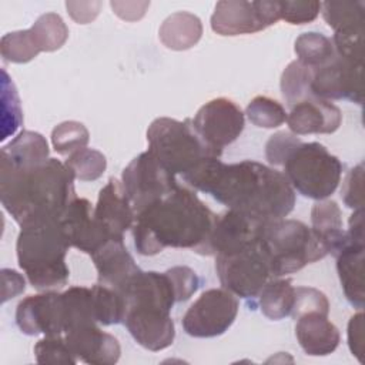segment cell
Returning a JSON list of instances; mask_svg holds the SVG:
<instances>
[{
	"mask_svg": "<svg viewBox=\"0 0 365 365\" xmlns=\"http://www.w3.org/2000/svg\"><path fill=\"white\" fill-rule=\"evenodd\" d=\"M202 36L201 20L188 11H177L168 16L158 30L160 41L170 50L182 51L194 47Z\"/></svg>",
	"mask_w": 365,
	"mask_h": 365,
	"instance_id": "cell-25",
	"label": "cell"
},
{
	"mask_svg": "<svg viewBox=\"0 0 365 365\" xmlns=\"http://www.w3.org/2000/svg\"><path fill=\"white\" fill-rule=\"evenodd\" d=\"M70 247L58 218L24 227L16 242L19 267L38 291L63 287L70 277L66 264Z\"/></svg>",
	"mask_w": 365,
	"mask_h": 365,
	"instance_id": "cell-5",
	"label": "cell"
},
{
	"mask_svg": "<svg viewBox=\"0 0 365 365\" xmlns=\"http://www.w3.org/2000/svg\"><path fill=\"white\" fill-rule=\"evenodd\" d=\"M16 324L26 335H63L61 292L46 291L21 299L16 309Z\"/></svg>",
	"mask_w": 365,
	"mask_h": 365,
	"instance_id": "cell-15",
	"label": "cell"
},
{
	"mask_svg": "<svg viewBox=\"0 0 365 365\" xmlns=\"http://www.w3.org/2000/svg\"><path fill=\"white\" fill-rule=\"evenodd\" d=\"M70 351L77 359L91 365H114L121 348L115 336L101 331L97 324L73 328L64 334Z\"/></svg>",
	"mask_w": 365,
	"mask_h": 365,
	"instance_id": "cell-18",
	"label": "cell"
},
{
	"mask_svg": "<svg viewBox=\"0 0 365 365\" xmlns=\"http://www.w3.org/2000/svg\"><path fill=\"white\" fill-rule=\"evenodd\" d=\"M279 13V1L224 0L215 4L211 29L220 36L251 34L275 24Z\"/></svg>",
	"mask_w": 365,
	"mask_h": 365,
	"instance_id": "cell-12",
	"label": "cell"
},
{
	"mask_svg": "<svg viewBox=\"0 0 365 365\" xmlns=\"http://www.w3.org/2000/svg\"><path fill=\"white\" fill-rule=\"evenodd\" d=\"M362 68L364 64L339 58L328 64L311 68V93L322 100H349L362 104Z\"/></svg>",
	"mask_w": 365,
	"mask_h": 365,
	"instance_id": "cell-14",
	"label": "cell"
},
{
	"mask_svg": "<svg viewBox=\"0 0 365 365\" xmlns=\"http://www.w3.org/2000/svg\"><path fill=\"white\" fill-rule=\"evenodd\" d=\"M215 269L224 289L241 298H255L272 278L258 240L245 248L215 255Z\"/></svg>",
	"mask_w": 365,
	"mask_h": 365,
	"instance_id": "cell-9",
	"label": "cell"
},
{
	"mask_svg": "<svg viewBox=\"0 0 365 365\" xmlns=\"http://www.w3.org/2000/svg\"><path fill=\"white\" fill-rule=\"evenodd\" d=\"M215 220L217 214L192 190L178 184L135 215L134 247L141 255H155L167 247L204 255Z\"/></svg>",
	"mask_w": 365,
	"mask_h": 365,
	"instance_id": "cell-2",
	"label": "cell"
},
{
	"mask_svg": "<svg viewBox=\"0 0 365 365\" xmlns=\"http://www.w3.org/2000/svg\"><path fill=\"white\" fill-rule=\"evenodd\" d=\"M0 158L14 167H34L50 158L48 144L40 133L24 130L1 148Z\"/></svg>",
	"mask_w": 365,
	"mask_h": 365,
	"instance_id": "cell-26",
	"label": "cell"
},
{
	"mask_svg": "<svg viewBox=\"0 0 365 365\" xmlns=\"http://www.w3.org/2000/svg\"><path fill=\"white\" fill-rule=\"evenodd\" d=\"M121 295L125 302L123 322L135 342L148 351L168 348L175 336L170 312L177 295L167 271H140Z\"/></svg>",
	"mask_w": 365,
	"mask_h": 365,
	"instance_id": "cell-4",
	"label": "cell"
},
{
	"mask_svg": "<svg viewBox=\"0 0 365 365\" xmlns=\"http://www.w3.org/2000/svg\"><path fill=\"white\" fill-rule=\"evenodd\" d=\"M307 312L329 314V302L327 295L312 287H297L294 291V305L291 315L294 319Z\"/></svg>",
	"mask_w": 365,
	"mask_h": 365,
	"instance_id": "cell-39",
	"label": "cell"
},
{
	"mask_svg": "<svg viewBox=\"0 0 365 365\" xmlns=\"http://www.w3.org/2000/svg\"><path fill=\"white\" fill-rule=\"evenodd\" d=\"M121 182L135 215L178 185L175 175L170 173L148 150L131 160V163L123 170Z\"/></svg>",
	"mask_w": 365,
	"mask_h": 365,
	"instance_id": "cell-10",
	"label": "cell"
},
{
	"mask_svg": "<svg viewBox=\"0 0 365 365\" xmlns=\"http://www.w3.org/2000/svg\"><path fill=\"white\" fill-rule=\"evenodd\" d=\"M341 121L342 113L339 107L315 96L292 106L287 115L288 127L295 135L331 134L339 128Z\"/></svg>",
	"mask_w": 365,
	"mask_h": 365,
	"instance_id": "cell-20",
	"label": "cell"
},
{
	"mask_svg": "<svg viewBox=\"0 0 365 365\" xmlns=\"http://www.w3.org/2000/svg\"><path fill=\"white\" fill-rule=\"evenodd\" d=\"M88 140V130L80 121H63L51 131V144L56 153L61 155H70L87 147Z\"/></svg>",
	"mask_w": 365,
	"mask_h": 365,
	"instance_id": "cell-35",
	"label": "cell"
},
{
	"mask_svg": "<svg viewBox=\"0 0 365 365\" xmlns=\"http://www.w3.org/2000/svg\"><path fill=\"white\" fill-rule=\"evenodd\" d=\"M101 3L100 1H87V3H74V1H67L66 7L68 10V14L74 21L78 24H87L91 20H94L98 14Z\"/></svg>",
	"mask_w": 365,
	"mask_h": 365,
	"instance_id": "cell-45",
	"label": "cell"
},
{
	"mask_svg": "<svg viewBox=\"0 0 365 365\" xmlns=\"http://www.w3.org/2000/svg\"><path fill=\"white\" fill-rule=\"evenodd\" d=\"M238 301L224 288L204 291L182 317L185 334L194 338H214L222 335L235 321Z\"/></svg>",
	"mask_w": 365,
	"mask_h": 365,
	"instance_id": "cell-11",
	"label": "cell"
},
{
	"mask_svg": "<svg viewBox=\"0 0 365 365\" xmlns=\"http://www.w3.org/2000/svg\"><path fill=\"white\" fill-rule=\"evenodd\" d=\"M74 174L57 158L34 167H14L0 158V200L21 227L56 220L77 197Z\"/></svg>",
	"mask_w": 365,
	"mask_h": 365,
	"instance_id": "cell-3",
	"label": "cell"
},
{
	"mask_svg": "<svg viewBox=\"0 0 365 365\" xmlns=\"http://www.w3.org/2000/svg\"><path fill=\"white\" fill-rule=\"evenodd\" d=\"M349 238V237H348ZM341 287L349 304L364 307V241L351 240L335 255Z\"/></svg>",
	"mask_w": 365,
	"mask_h": 365,
	"instance_id": "cell-23",
	"label": "cell"
},
{
	"mask_svg": "<svg viewBox=\"0 0 365 365\" xmlns=\"http://www.w3.org/2000/svg\"><path fill=\"white\" fill-rule=\"evenodd\" d=\"M64 164L70 168L74 177L80 181L98 180L107 167V160L103 153L94 148H81L67 157Z\"/></svg>",
	"mask_w": 365,
	"mask_h": 365,
	"instance_id": "cell-34",
	"label": "cell"
},
{
	"mask_svg": "<svg viewBox=\"0 0 365 365\" xmlns=\"http://www.w3.org/2000/svg\"><path fill=\"white\" fill-rule=\"evenodd\" d=\"M281 165L294 190L312 200H325L341 181L342 164L319 143H295Z\"/></svg>",
	"mask_w": 365,
	"mask_h": 365,
	"instance_id": "cell-8",
	"label": "cell"
},
{
	"mask_svg": "<svg viewBox=\"0 0 365 365\" xmlns=\"http://www.w3.org/2000/svg\"><path fill=\"white\" fill-rule=\"evenodd\" d=\"M58 221L70 245L90 257L113 237L94 217V208L86 198L76 197L61 212Z\"/></svg>",
	"mask_w": 365,
	"mask_h": 365,
	"instance_id": "cell-17",
	"label": "cell"
},
{
	"mask_svg": "<svg viewBox=\"0 0 365 365\" xmlns=\"http://www.w3.org/2000/svg\"><path fill=\"white\" fill-rule=\"evenodd\" d=\"M94 318L101 325L120 324L124 319L125 302L123 295L103 284L91 287Z\"/></svg>",
	"mask_w": 365,
	"mask_h": 365,
	"instance_id": "cell-30",
	"label": "cell"
},
{
	"mask_svg": "<svg viewBox=\"0 0 365 365\" xmlns=\"http://www.w3.org/2000/svg\"><path fill=\"white\" fill-rule=\"evenodd\" d=\"M294 291L291 279L272 278L269 279L259 292V308L261 312L272 319L278 321L291 315L294 305Z\"/></svg>",
	"mask_w": 365,
	"mask_h": 365,
	"instance_id": "cell-27",
	"label": "cell"
},
{
	"mask_svg": "<svg viewBox=\"0 0 365 365\" xmlns=\"http://www.w3.org/2000/svg\"><path fill=\"white\" fill-rule=\"evenodd\" d=\"M264 224L235 210L217 215L204 255H224L245 248L259 238Z\"/></svg>",
	"mask_w": 365,
	"mask_h": 365,
	"instance_id": "cell-16",
	"label": "cell"
},
{
	"mask_svg": "<svg viewBox=\"0 0 365 365\" xmlns=\"http://www.w3.org/2000/svg\"><path fill=\"white\" fill-rule=\"evenodd\" d=\"M167 274L170 275L175 294L177 301L184 302L190 299V297L200 287V278L194 269L185 265H178L167 269Z\"/></svg>",
	"mask_w": 365,
	"mask_h": 365,
	"instance_id": "cell-41",
	"label": "cell"
},
{
	"mask_svg": "<svg viewBox=\"0 0 365 365\" xmlns=\"http://www.w3.org/2000/svg\"><path fill=\"white\" fill-rule=\"evenodd\" d=\"M34 355L38 364H77L78 361L70 351L64 335H44L34 345Z\"/></svg>",
	"mask_w": 365,
	"mask_h": 365,
	"instance_id": "cell-37",
	"label": "cell"
},
{
	"mask_svg": "<svg viewBox=\"0 0 365 365\" xmlns=\"http://www.w3.org/2000/svg\"><path fill=\"white\" fill-rule=\"evenodd\" d=\"M281 20L289 24H307L317 19L321 10L319 1H279Z\"/></svg>",
	"mask_w": 365,
	"mask_h": 365,
	"instance_id": "cell-40",
	"label": "cell"
},
{
	"mask_svg": "<svg viewBox=\"0 0 365 365\" xmlns=\"http://www.w3.org/2000/svg\"><path fill=\"white\" fill-rule=\"evenodd\" d=\"M30 31L40 51H56L68 38V29L57 13L41 14L30 27Z\"/></svg>",
	"mask_w": 365,
	"mask_h": 365,
	"instance_id": "cell-31",
	"label": "cell"
},
{
	"mask_svg": "<svg viewBox=\"0 0 365 365\" xmlns=\"http://www.w3.org/2000/svg\"><path fill=\"white\" fill-rule=\"evenodd\" d=\"M1 279H3V302L16 297L17 294L23 292L26 288L24 278L14 269H1Z\"/></svg>",
	"mask_w": 365,
	"mask_h": 365,
	"instance_id": "cell-46",
	"label": "cell"
},
{
	"mask_svg": "<svg viewBox=\"0 0 365 365\" xmlns=\"http://www.w3.org/2000/svg\"><path fill=\"white\" fill-rule=\"evenodd\" d=\"M259 247L272 278L297 272L328 255L314 231L297 220H275L262 225Z\"/></svg>",
	"mask_w": 365,
	"mask_h": 365,
	"instance_id": "cell-6",
	"label": "cell"
},
{
	"mask_svg": "<svg viewBox=\"0 0 365 365\" xmlns=\"http://www.w3.org/2000/svg\"><path fill=\"white\" fill-rule=\"evenodd\" d=\"M298 141L299 138L288 131H278L271 135L265 144V157L268 163L272 165H281L289 148Z\"/></svg>",
	"mask_w": 365,
	"mask_h": 365,
	"instance_id": "cell-43",
	"label": "cell"
},
{
	"mask_svg": "<svg viewBox=\"0 0 365 365\" xmlns=\"http://www.w3.org/2000/svg\"><path fill=\"white\" fill-rule=\"evenodd\" d=\"M312 231L328 254L335 255L349 241L342 227V212L332 200H319L311 210Z\"/></svg>",
	"mask_w": 365,
	"mask_h": 365,
	"instance_id": "cell-24",
	"label": "cell"
},
{
	"mask_svg": "<svg viewBox=\"0 0 365 365\" xmlns=\"http://www.w3.org/2000/svg\"><path fill=\"white\" fill-rule=\"evenodd\" d=\"M332 44L339 58L364 64V27L335 31Z\"/></svg>",
	"mask_w": 365,
	"mask_h": 365,
	"instance_id": "cell-38",
	"label": "cell"
},
{
	"mask_svg": "<svg viewBox=\"0 0 365 365\" xmlns=\"http://www.w3.org/2000/svg\"><path fill=\"white\" fill-rule=\"evenodd\" d=\"M295 321V335L307 355L325 356L338 348L339 331L328 319V314L307 312Z\"/></svg>",
	"mask_w": 365,
	"mask_h": 365,
	"instance_id": "cell-22",
	"label": "cell"
},
{
	"mask_svg": "<svg viewBox=\"0 0 365 365\" xmlns=\"http://www.w3.org/2000/svg\"><path fill=\"white\" fill-rule=\"evenodd\" d=\"M322 17L334 31L364 27L365 3L355 1H324L321 3Z\"/></svg>",
	"mask_w": 365,
	"mask_h": 365,
	"instance_id": "cell-29",
	"label": "cell"
},
{
	"mask_svg": "<svg viewBox=\"0 0 365 365\" xmlns=\"http://www.w3.org/2000/svg\"><path fill=\"white\" fill-rule=\"evenodd\" d=\"M0 53L4 61L20 64L31 61L41 51L29 29L4 34L0 41Z\"/></svg>",
	"mask_w": 365,
	"mask_h": 365,
	"instance_id": "cell-33",
	"label": "cell"
},
{
	"mask_svg": "<svg viewBox=\"0 0 365 365\" xmlns=\"http://www.w3.org/2000/svg\"><path fill=\"white\" fill-rule=\"evenodd\" d=\"M98 284L110 287L120 294L141 271L124 245V238L106 241L93 255Z\"/></svg>",
	"mask_w": 365,
	"mask_h": 365,
	"instance_id": "cell-19",
	"label": "cell"
},
{
	"mask_svg": "<svg viewBox=\"0 0 365 365\" xmlns=\"http://www.w3.org/2000/svg\"><path fill=\"white\" fill-rule=\"evenodd\" d=\"M245 114L254 125L261 128H275L287 121L285 108L277 100L265 96L254 97L247 106Z\"/></svg>",
	"mask_w": 365,
	"mask_h": 365,
	"instance_id": "cell-36",
	"label": "cell"
},
{
	"mask_svg": "<svg viewBox=\"0 0 365 365\" xmlns=\"http://www.w3.org/2000/svg\"><path fill=\"white\" fill-rule=\"evenodd\" d=\"M147 141L148 151L174 175L185 177L207 158L220 157L200 138L190 118H155L147 130Z\"/></svg>",
	"mask_w": 365,
	"mask_h": 365,
	"instance_id": "cell-7",
	"label": "cell"
},
{
	"mask_svg": "<svg viewBox=\"0 0 365 365\" xmlns=\"http://www.w3.org/2000/svg\"><path fill=\"white\" fill-rule=\"evenodd\" d=\"M348 345L358 358L359 362L364 361V314L358 312L351 317L348 322Z\"/></svg>",
	"mask_w": 365,
	"mask_h": 365,
	"instance_id": "cell-44",
	"label": "cell"
},
{
	"mask_svg": "<svg viewBox=\"0 0 365 365\" xmlns=\"http://www.w3.org/2000/svg\"><path fill=\"white\" fill-rule=\"evenodd\" d=\"M362 181H364V167L362 164H358L348 173L342 185L341 194L346 207L354 210H362V205H364Z\"/></svg>",
	"mask_w": 365,
	"mask_h": 365,
	"instance_id": "cell-42",
	"label": "cell"
},
{
	"mask_svg": "<svg viewBox=\"0 0 365 365\" xmlns=\"http://www.w3.org/2000/svg\"><path fill=\"white\" fill-rule=\"evenodd\" d=\"M312 70L298 60L291 61L281 76V91L289 107L312 97L311 93Z\"/></svg>",
	"mask_w": 365,
	"mask_h": 365,
	"instance_id": "cell-32",
	"label": "cell"
},
{
	"mask_svg": "<svg viewBox=\"0 0 365 365\" xmlns=\"http://www.w3.org/2000/svg\"><path fill=\"white\" fill-rule=\"evenodd\" d=\"M294 50L298 61L312 70L331 63L336 57L332 40L317 31L298 36Z\"/></svg>",
	"mask_w": 365,
	"mask_h": 365,
	"instance_id": "cell-28",
	"label": "cell"
},
{
	"mask_svg": "<svg viewBox=\"0 0 365 365\" xmlns=\"http://www.w3.org/2000/svg\"><path fill=\"white\" fill-rule=\"evenodd\" d=\"M182 180L188 187L210 194L228 210L262 222L285 218L295 205V192L287 177L251 160L224 164L220 157H211Z\"/></svg>",
	"mask_w": 365,
	"mask_h": 365,
	"instance_id": "cell-1",
	"label": "cell"
},
{
	"mask_svg": "<svg viewBox=\"0 0 365 365\" xmlns=\"http://www.w3.org/2000/svg\"><path fill=\"white\" fill-rule=\"evenodd\" d=\"M94 217L113 237L117 238H124V232L128 228H133L135 211L121 181L110 178L100 190Z\"/></svg>",
	"mask_w": 365,
	"mask_h": 365,
	"instance_id": "cell-21",
	"label": "cell"
},
{
	"mask_svg": "<svg viewBox=\"0 0 365 365\" xmlns=\"http://www.w3.org/2000/svg\"><path fill=\"white\" fill-rule=\"evenodd\" d=\"M191 124L205 145L221 157L222 148L235 141L244 130L241 108L230 98L218 97L205 103L191 120Z\"/></svg>",
	"mask_w": 365,
	"mask_h": 365,
	"instance_id": "cell-13",
	"label": "cell"
}]
</instances>
